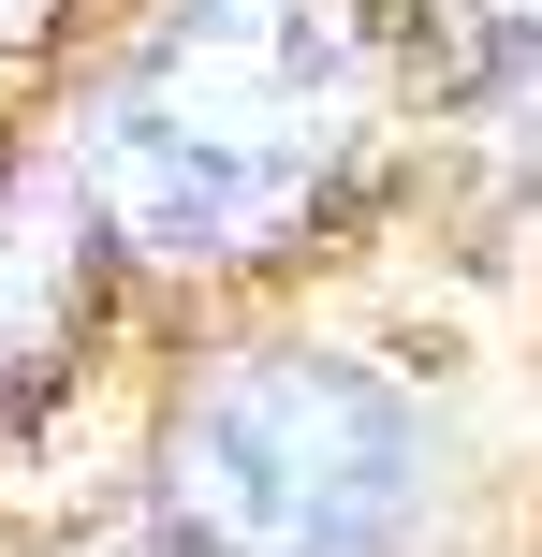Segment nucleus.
<instances>
[{
  "label": "nucleus",
  "mask_w": 542,
  "mask_h": 557,
  "mask_svg": "<svg viewBox=\"0 0 542 557\" xmlns=\"http://www.w3.org/2000/svg\"><path fill=\"white\" fill-rule=\"evenodd\" d=\"M352 147V45L323 0H162L133 59L88 88L74 176L117 250L250 264Z\"/></svg>",
  "instance_id": "1"
},
{
  "label": "nucleus",
  "mask_w": 542,
  "mask_h": 557,
  "mask_svg": "<svg viewBox=\"0 0 542 557\" xmlns=\"http://www.w3.org/2000/svg\"><path fill=\"white\" fill-rule=\"evenodd\" d=\"M426 411L352 352H235L162 425V529L191 557H396Z\"/></svg>",
  "instance_id": "2"
},
{
  "label": "nucleus",
  "mask_w": 542,
  "mask_h": 557,
  "mask_svg": "<svg viewBox=\"0 0 542 557\" xmlns=\"http://www.w3.org/2000/svg\"><path fill=\"white\" fill-rule=\"evenodd\" d=\"M88 278H103V206L74 162L0 176V396L59 382V352L88 337Z\"/></svg>",
  "instance_id": "3"
},
{
  "label": "nucleus",
  "mask_w": 542,
  "mask_h": 557,
  "mask_svg": "<svg viewBox=\"0 0 542 557\" xmlns=\"http://www.w3.org/2000/svg\"><path fill=\"white\" fill-rule=\"evenodd\" d=\"M455 88H542V0H455Z\"/></svg>",
  "instance_id": "4"
},
{
  "label": "nucleus",
  "mask_w": 542,
  "mask_h": 557,
  "mask_svg": "<svg viewBox=\"0 0 542 557\" xmlns=\"http://www.w3.org/2000/svg\"><path fill=\"white\" fill-rule=\"evenodd\" d=\"M29 15H45V0H0V45H15V29H29Z\"/></svg>",
  "instance_id": "5"
},
{
  "label": "nucleus",
  "mask_w": 542,
  "mask_h": 557,
  "mask_svg": "<svg viewBox=\"0 0 542 557\" xmlns=\"http://www.w3.org/2000/svg\"><path fill=\"white\" fill-rule=\"evenodd\" d=\"M117 557H191V543H176V529H162V543H117Z\"/></svg>",
  "instance_id": "6"
}]
</instances>
